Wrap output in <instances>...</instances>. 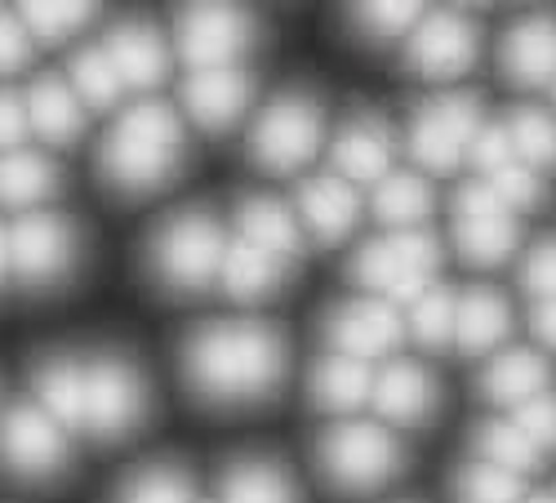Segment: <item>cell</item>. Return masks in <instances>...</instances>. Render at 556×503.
Wrapping results in <instances>:
<instances>
[{
  "label": "cell",
  "instance_id": "4316f807",
  "mask_svg": "<svg viewBox=\"0 0 556 503\" xmlns=\"http://www.w3.org/2000/svg\"><path fill=\"white\" fill-rule=\"evenodd\" d=\"M547 383H552V365L534 348H507V352H498L485 365V375H481V392L494 405H513V410H521L526 401L547 392Z\"/></svg>",
  "mask_w": 556,
  "mask_h": 503
},
{
  "label": "cell",
  "instance_id": "603a6c76",
  "mask_svg": "<svg viewBox=\"0 0 556 503\" xmlns=\"http://www.w3.org/2000/svg\"><path fill=\"white\" fill-rule=\"evenodd\" d=\"M507 330H513V307H507L498 290L477 286L454 299V348L458 352H468V356L494 352L507 339Z\"/></svg>",
  "mask_w": 556,
  "mask_h": 503
},
{
  "label": "cell",
  "instance_id": "e0dca14e",
  "mask_svg": "<svg viewBox=\"0 0 556 503\" xmlns=\"http://www.w3.org/2000/svg\"><path fill=\"white\" fill-rule=\"evenodd\" d=\"M330 161L334 174L343 183H379L392 165V129L379 112H356L334 129V143H330Z\"/></svg>",
  "mask_w": 556,
  "mask_h": 503
},
{
  "label": "cell",
  "instance_id": "836d02e7",
  "mask_svg": "<svg viewBox=\"0 0 556 503\" xmlns=\"http://www.w3.org/2000/svg\"><path fill=\"white\" fill-rule=\"evenodd\" d=\"M450 494L454 503H521L526 490H521V477L503 473V468H490L481 460L463 464L450 481Z\"/></svg>",
  "mask_w": 556,
  "mask_h": 503
},
{
  "label": "cell",
  "instance_id": "681fc988",
  "mask_svg": "<svg viewBox=\"0 0 556 503\" xmlns=\"http://www.w3.org/2000/svg\"><path fill=\"white\" fill-rule=\"evenodd\" d=\"M552 499H556V494H552Z\"/></svg>",
  "mask_w": 556,
  "mask_h": 503
},
{
  "label": "cell",
  "instance_id": "4fadbf2b",
  "mask_svg": "<svg viewBox=\"0 0 556 503\" xmlns=\"http://www.w3.org/2000/svg\"><path fill=\"white\" fill-rule=\"evenodd\" d=\"M481 54V32L468 14L458 10H441L419 18V27L405 40V67L419 72L428 80H454L463 76Z\"/></svg>",
  "mask_w": 556,
  "mask_h": 503
},
{
  "label": "cell",
  "instance_id": "8d00e7d4",
  "mask_svg": "<svg viewBox=\"0 0 556 503\" xmlns=\"http://www.w3.org/2000/svg\"><path fill=\"white\" fill-rule=\"evenodd\" d=\"M409 335L414 343H424L432 352L454 343V294L445 286H432L409 303Z\"/></svg>",
  "mask_w": 556,
  "mask_h": 503
},
{
  "label": "cell",
  "instance_id": "1f68e13d",
  "mask_svg": "<svg viewBox=\"0 0 556 503\" xmlns=\"http://www.w3.org/2000/svg\"><path fill=\"white\" fill-rule=\"evenodd\" d=\"M67 85L76 89V99H80L85 108H99V112L116 108L121 95H125L121 72L112 67V59H108L103 45H85V50L72 54V80H67Z\"/></svg>",
  "mask_w": 556,
  "mask_h": 503
},
{
  "label": "cell",
  "instance_id": "9a60e30c",
  "mask_svg": "<svg viewBox=\"0 0 556 503\" xmlns=\"http://www.w3.org/2000/svg\"><path fill=\"white\" fill-rule=\"evenodd\" d=\"M250 103H254V80L241 67H210L182 80V112L205 134L231 129L250 112Z\"/></svg>",
  "mask_w": 556,
  "mask_h": 503
},
{
  "label": "cell",
  "instance_id": "cb8c5ba5",
  "mask_svg": "<svg viewBox=\"0 0 556 503\" xmlns=\"http://www.w3.org/2000/svg\"><path fill=\"white\" fill-rule=\"evenodd\" d=\"M290 281V263L276 259L250 241H231L227 254H223V267H218V286L227 290V299L237 303H258V299H271Z\"/></svg>",
  "mask_w": 556,
  "mask_h": 503
},
{
  "label": "cell",
  "instance_id": "f35d334b",
  "mask_svg": "<svg viewBox=\"0 0 556 503\" xmlns=\"http://www.w3.org/2000/svg\"><path fill=\"white\" fill-rule=\"evenodd\" d=\"M490 183V192L513 210V214H526V210H534L539 201H543V188H539V174L534 169H526L521 161H513L507 169H498V174H490L485 178Z\"/></svg>",
  "mask_w": 556,
  "mask_h": 503
},
{
  "label": "cell",
  "instance_id": "f6af8a7d",
  "mask_svg": "<svg viewBox=\"0 0 556 503\" xmlns=\"http://www.w3.org/2000/svg\"><path fill=\"white\" fill-rule=\"evenodd\" d=\"M530 330H534V339H539L543 348L556 352V299L534 303V312H530Z\"/></svg>",
  "mask_w": 556,
  "mask_h": 503
},
{
  "label": "cell",
  "instance_id": "b9f144b4",
  "mask_svg": "<svg viewBox=\"0 0 556 503\" xmlns=\"http://www.w3.org/2000/svg\"><path fill=\"white\" fill-rule=\"evenodd\" d=\"M468 161H472L485 178L513 165L517 152H513V139H507V129H503V125H481L477 139H472V148H468Z\"/></svg>",
  "mask_w": 556,
  "mask_h": 503
},
{
  "label": "cell",
  "instance_id": "d4e9b609",
  "mask_svg": "<svg viewBox=\"0 0 556 503\" xmlns=\"http://www.w3.org/2000/svg\"><path fill=\"white\" fill-rule=\"evenodd\" d=\"M369 388H375V370L339 352H326L307 375V397L326 415H356L361 405H369Z\"/></svg>",
  "mask_w": 556,
  "mask_h": 503
},
{
  "label": "cell",
  "instance_id": "44dd1931",
  "mask_svg": "<svg viewBox=\"0 0 556 503\" xmlns=\"http://www.w3.org/2000/svg\"><path fill=\"white\" fill-rule=\"evenodd\" d=\"M23 103H27V129L50 148H72L85 134V103L63 76H40Z\"/></svg>",
  "mask_w": 556,
  "mask_h": 503
},
{
  "label": "cell",
  "instance_id": "e575fe53",
  "mask_svg": "<svg viewBox=\"0 0 556 503\" xmlns=\"http://www.w3.org/2000/svg\"><path fill=\"white\" fill-rule=\"evenodd\" d=\"M112 503H192V477L178 464H148L116 490Z\"/></svg>",
  "mask_w": 556,
  "mask_h": 503
},
{
  "label": "cell",
  "instance_id": "3957f363",
  "mask_svg": "<svg viewBox=\"0 0 556 503\" xmlns=\"http://www.w3.org/2000/svg\"><path fill=\"white\" fill-rule=\"evenodd\" d=\"M227 254V237L223 223L192 205L169 214L152 241H148V277L165 290V294H201L218 281V267Z\"/></svg>",
  "mask_w": 556,
  "mask_h": 503
},
{
  "label": "cell",
  "instance_id": "ac0fdd59",
  "mask_svg": "<svg viewBox=\"0 0 556 503\" xmlns=\"http://www.w3.org/2000/svg\"><path fill=\"white\" fill-rule=\"evenodd\" d=\"M299 218L320 246H339L361 218V197L339 174H316L299 188Z\"/></svg>",
  "mask_w": 556,
  "mask_h": 503
},
{
  "label": "cell",
  "instance_id": "ba28073f",
  "mask_svg": "<svg viewBox=\"0 0 556 503\" xmlns=\"http://www.w3.org/2000/svg\"><path fill=\"white\" fill-rule=\"evenodd\" d=\"M80 259V232L67 214L31 210L10 227V277L27 290L63 286Z\"/></svg>",
  "mask_w": 556,
  "mask_h": 503
},
{
  "label": "cell",
  "instance_id": "bcb514c9",
  "mask_svg": "<svg viewBox=\"0 0 556 503\" xmlns=\"http://www.w3.org/2000/svg\"><path fill=\"white\" fill-rule=\"evenodd\" d=\"M5 281H10V232L0 227V290H5Z\"/></svg>",
  "mask_w": 556,
  "mask_h": 503
},
{
  "label": "cell",
  "instance_id": "8992f818",
  "mask_svg": "<svg viewBox=\"0 0 556 503\" xmlns=\"http://www.w3.org/2000/svg\"><path fill=\"white\" fill-rule=\"evenodd\" d=\"M148 379L143 370L121 352H94L85 356V410L80 428H89L99 441H125L148 424Z\"/></svg>",
  "mask_w": 556,
  "mask_h": 503
},
{
  "label": "cell",
  "instance_id": "9c48e42d",
  "mask_svg": "<svg viewBox=\"0 0 556 503\" xmlns=\"http://www.w3.org/2000/svg\"><path fill=\"white\" fill-rule=\"evenodd\" d=\"M254 40H258L254 14L231 5H197L174 18V45L192 63V72L237 67V59L254 50Z\"/></svg>",
  "mask_w": 556,
  "mask_h": 503
},
{
  "label": "cell",
  "instance_id": "ab89813d",
  "mask_svg": "<svg viewBox=\"0 0 556 503\" xmlns=\"http://www.w3.org/2000/svg\"><path fill=\"white\" fill-rule=\"evenodd\" d=\"M513 424L526 432V441H530L539 454L556 450V392L547 388V392H539L534 401H526L517 415H513Z\"/></svg>",
  "mask_w": 556,
  "mask_h": 503
},
{
  "label": "cell",
  "instance_id": "f1b7e54d",
  "mask_svg": "<svg viewBox=\"0 0 556 503\" xmlns=\"http://www.w3.org/2000/svg\"><path fill=\"white\" fill-rule=\"evenodd\" d=\"M59 192V165L45 156V152H5L0 156V205L5 210H40Z\"/></svg>",
  "mask_w": 556,
  "mask_h": 503
},
{
  "label": "cell",
  "instance_id": "6da1fadb",
  "mask_svg": "<svg viewBox=\"0 0 556 503\" xmlns=\"http://www.w3.org/2000/svg\"><path fill=\"white\" fill-rule=\"evenodd\" d=\"M178 365L201 405L245 410L281 392L290 348L281 330L263 322H210L182 339Z\"/></svg>",
  "mask_w": 556,
  "mask_h": 503
},
{
  "label": "cell",
  "instance_id": "c3c4849f",
  "mask_svg": "<svg viewBox=\"0 0 556 503\" xmlns=\"http://www.w3.org/2000/svg\"><path fill=\"white\" fill-rule=\"evenodd\" d=\"M552 99H556V80H552Z\"/></svg>",
  "mask_w": 556,
  "mask_h": 503
},
{
  "label": "cell",
  "instance_id": "7c38bea8",
  "mask_svg": "<svg viewBox=\"0 0 556 503\" xmlns=\"http://www.w3.org/2000/svg\"><path fill=\"white\" fill-rule=\"evenodd\" d=\"M454 246L472 267H498L517 250V214L507 210L490 183H463L454 197Z\"/></svg>",
  "mask_w": 556,
  "mask_h": 503
},
{
  "label": "cell",
  "instance_id": "5b68a950",
  "mask_svg": "<svg viewBox=\"0 0 556 503\" xmlns=\"http://www.w3.org/2000/svg\"><path fill=\"white\" fill-rule=\"evenodd\" d=\"M441 267V246L428 232H392L383 241H365L352 259V281L369 294H379L383 303H414L424 290L437 286Z\"/></svg>",
  "mask_w": 556,
  "mask_h": 503
},
{
  "label": "cell",
  "instance_id": "74e56055",
  "mask_svg": "<svg viewBox=\"0 0 556 503\" xmlns=\"http://www.w3.org/2000/svg\"><path fill=\"white\" fill-rule=\"evenodd\" d=\"M89 18H94V5H23L18 10V23L27 27L31 40H72L76 32L89 27Z\"/></svg>",
  "mask_w": 556,
  "mask_h": 503
},
{
  "label": "cell",
  "instance_id": "60d3db41",
  "mask_svg": "<svg viewBox=\"0 0 556 503\" xmlns=\"http://www.w3.org/2000/svg\"><path fill=\"white\" fill-rule=\"evenodd\" d=\"M521 290L534 294V303L556 299V237L539 241V246L521 259Z\"/></svg>",
  "mask_w": 556,
  "mask_h": 503
},
{
  "label": "cell",
  "instance_id": "d6a6232c",
  "mask_svg": "<svg viewBox=\"0 0 556 503\" xmlns=\"http://www.w3.org/2000/svg\"><path fill=\"white\" fill-rule=\"evenodd\" d=\"M507 139H513V152L526 169H552L556 165V116L543 108H517L507 116Z\"/></svg>",
  "mask_w": 556,
  "mask_h": 503
},
{
  "label": "cell",
  "instance_id": "83f0119b",
  "mask_svg": "<svg viewBox=\"0 0 556 503\" xmlns=\"http://www.w3.org/2000/svg\"><path fill=\"white\" fill-rule=\"evenodd\" d=\"M223 503H303L294 477L263 454H241L223 468Z\"/></svg>",
  "mask_w": 556,
  "mask_h": 503
},
{
  "label": "cell",
  "instance_id": "d6986e66",
  "mask_svg": "<svg viewBox=\"0 0 556 503\" xmlns=\"http://www.w3.org/2000/svg\"><path fill=\"white\" fill-rule=\"evenodd\" d=\"M498 63H503V76L521 89L552 85L556 80V23L543 14L513 23L498 45Z\"/></svg>",
  "mask_w": 556,
  "mask_h": 503
},
{
  "label": "cell",
  "instance_id": "8fae6325",
  "mask_svg": "<svg viewBox=\"0 0 556 503\" xmlns=\"http://www.w3.org/2000/svg\"><path fill=\"white\" fill-rule=\"evenodd\" d=\"M0 464L23 481H50L67 473L72 445L36 401H18L0 424Z\"/></svg>",
  "mask_w": 556,
  "mask_h": 503
},
{
  "label": "cell",
  "instance_id": "277c9868",
  "mask_svg": "<svg viewBox=\"0 0 556 503\" xmlns=\"http://www.w3.org/2000/svg\"><path fill=\"white\" fill-rule=\"evenodd\" d=\"M316 468L339 494H369L405 468V445L383 424L343 419L316 437Z\"/></svg>",
  "mask_w": 556,
  "mask_h": 503
},
{
  "label": "cell",
  "instance_id": "d590c367",
  "mask_svg": "<svg viewBox=\"0 0 556 503\" xmlns=\"http://www.w3.org/2000/svg\"><path fill=\"white\" fill-rule=\"evenodd\" d=\"M419 18H424L419 5H352V10H348V27H352L365 45L409 40V32L419 27Z\"/></svg>",
  "mask_w": 556,
  "mask_h": 503
},
{
  "label": "cell",
  "instance_id": "484cf974",
  "mask_svg": "<svg viewBox=\"0 0 556 503\" xmlns=\"http://www.w3.org/2000/svg\"><path fill=\"white\" fill-rule=\"evenodd\" d=\"M237 227H241V241L276 254V259H286L294 263L303 254V227H299V214L290 205H281L276 197H241L237 205Z\"/></svg>",
  "mask_w": 556,
  "mask_h": 503
},
{
  "label": "cell",
  "instance_id": "5bb4252c",
  "mask_svg": "<svg viewBox=\"0 0 556 503\" xmlns=\"http://www.w3.org/2000/svg\"><path fill=\"white\" fill-rule=\"evenodd\" d=\"M326 343L330 352L339 356H352V361H379V356H392L405 339V316L383 303V299H348L339 303L330 316H326Z\"/></svg>",
  "mask_w": 556,
  "mask_h": 503
},
{
  "label": "cell",
  "instance_id": "7dc6e473",
  "mask_svg": "<svg viewBox=\"0 0 556 503\" xmlns=\"http://www.w3.org/2000/svg\"><path fill=\"white\" fill-rule=\"evenodd\" d=\"M521 503H556V499H552V494H526Z\"/></svg>",
  "mask_w": 556,
  "mask_h": 503
},
{
  "label": "cell",
  "instance_id": "7bdbcfd3",
  "mask_svg": "<svg viewBox=\"0 0 556 503\" xmlns=\"http://www.w3.org/2000/svg\"><path fill=\"white\" fill-rule=\"evenodd\" d=\"M31 50H36V45H31L27 27L18 23V14H0V76L23 72Z\"/></svg>",
  "mask_w": 556,
  "mask_h": 503
},
{
  "label": "cell",
  "instance_id": "ffe728a7",
  "mask_svg": "<svg viewBox=\"0 0 556 503\" xmlns=\"http://www.w3.org/2000/svg\"><path fill=\"white\" fill-rule=\"evenodd\" d=\"M108 59L112 67L121 72V85L125 89H156L165 76H169V50H165V36L152 27V23H121L112 36H108Z\"/></svg>",
  "mask_w": 556,
  "mask_h": 503
},
{
  "label": "cell",
  "instance_id": "7402d4cb",
  "mask_svg": "<svg viewBox=\"0 0 556 503\" xmlns=\"http://www.w3.org/2000/svg\"><path fill=\"white\" fill-rule=\"evenodd\" d=\"M31 388H36V405L59 428H80V410H85V356H72V352L40 356L31 365Z\"/></svg>",
  "mask_w": 556,
  "mask_h": 503
},
{
  "label": "cell",
  "instance_id": "52a82bcc",
  "mask_svg": "<svg viewBox=\"0 0 556 503\" xmlns=\"http://www.w3.org/2000/svg\"><path fill=\"white\" fill-rule=\"evenodd\" d=\"M320 143H326V108L303 89H286L258 112L250 129V161L267 174H294L320 152Z\"/></svg>",
  "mask_w": 556,
  "mask_h": 503
},
{
  "label": "cell",
  "instance_id": "7a4b0ae2",
  "mask_svg": "<svg viewBox=\"0 0 556 503\" xmlns=\"http://www.w3.org/2000/svg\"><path fill=\"white\" fill-rule=\"evenodd\" d=\"M182 169V121L169 103L143 99L116 116L99 148V178L116 197H152Z\"/></svg>",
  "mask_w": 556,
  "mask_h": 503
},
{
  "label": "cell",
  "instance_id": "f546056e",
  "mask_svg": "<svg viewBox=\"0 0 556 503\" xmlns=\"http://www.w3.org/2000/svg\"><path fill=\"white\" fill-rule=\"evenodd\" d=\"M432 188L424 174H409V169H388L375 188V214L396 227V232H424V223L432 218Z\"/></svg>",
  "mask_w": 556,
  "mask_h": 503
},
{
  "label": "cell",
  "instance_id": "4dcf8cb0",
  "mask_svg": "<svg viewBox=\"0 0 556 503\" xmlns=\"http://www.w3.org/2000/svg\"><path fill=\"white\" fill-rule=\"evenodd\" d=\"M472 454H477L481 464L503 468V473H513V477H521V473L539 468V460H543V454L526 441V432H521L513 419H490V424H477V428H472Z\"/></svg>",
  "mask_w": 556,
  "mask_h": 503
},
{
  "label": "cell",
  "instance_id": "30bf717a",
  "mask_svg": "<svg viewBox=\"0 0 556 503\" xmlns=\"http://www.w3.org/2000/svg\"><path fill=\"white\" fill-rule=\"evenodd\" d=\"M481 129V103L472 95H441L414 112L409 152L424 169L450 174L468 161V148Z\"/></svg>",
  "mask_w": 556,
  "mask_h": 503
},
{
  "label": "cell",
  "instance_id": "ee69618b",
  "mask_svg": "<svg viewBox=\"0 0 556 503\" xmlns=\"http://www.w3.org/2000/svg\"><path fill=\"white\" fill-rule=\"evenodd\" d=\"M27 139V103L14 89H0V156L18 152Z\"/></svg>",
  "mask_w": 556,
  "mask_h": 503
},
{
  "label": "cell",
  "instance_id": "2e32d148",
  "mask_svg": "<svg viewBox=\"0 0 556 503\" xmlns=\"http://www.w3.org/2000/svg\"><path fill=\"white\" fill-rule=\"evenodd\" d=\"M369 401H375V415L383 424L424 428L432 419V410H437V379L419 361H392L375 375Z\"/></svg>",
  "mask_w": 556,
  "mask_h": 503
}]
</instances>
